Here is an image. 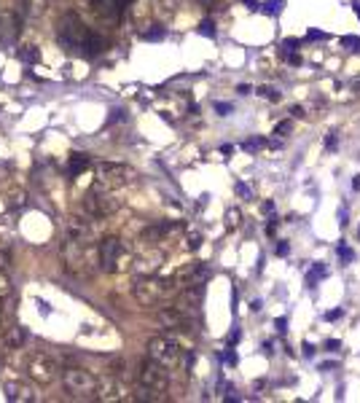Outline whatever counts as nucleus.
<instances>
[{
  "instance_id": "obj_20",
  "label": "nucleus",
  "mask_w": 360,
  "mask_h": 403,
  "mask_svg": "<svg viewBox=\"0 0 360 403\" xmlns=\"http://www.w3.org/2000/svg\"><path fill=\"white\" fill-rule=\"evenodd\" d=\"M14 293V288H11V280H8V274H3L0 272V299H8V296Z\"/></svg>"
},
{
  "instance_id": "obj_51",
  "label": "nucleus",
  "mask_w": 360,
  "mask_h": 403,
  "mask_svg": "<svg viewBox=\"0 0 360 403\" xmlns=\"http://www.w3.org/2000/svg\"><path fill=\"white\" fill-rule=\"evenodd\" d=\"M333 366H336V363H333V360H328V363H323V366H320V371H331Z\"/></svg>"
},
{
  "instance_id": "obj_17",
  "label": "nucleus",
  "mask_w": 360,
  "mask_h": 403,
  "mask_svg": "<svg viewBox=\"0 0 360 403\" xmlns=\"http://www.w3.org/2000/svg\"><path fill=\"white\" fill-rule=\"evenodd\" d=\"M261 11H264V14H269V16H279L285 11V0H266Z\"/></svg>"
},
{
  "instance_id": "obj_6",
  "label": "nucleus",
  "mask_w": 360,
  "mask_h": 403,
  "mask_svg": "<svg viewBox=\"0 0 360 403\" xmlns=\"http://www.w3.org/2000/svg\"><path fill=\"white\" fill-rule=\"evenodd\" d=\"M148 358L159 360L167 368H175L183 358V349H180V341H175L172 336H153L148 341Z\"/></svg>"
},
{
  "instance_id": "obj_48",
  "label": "nucleus",
  "mask_w": 360,
  "mask_h": 403,
  "mask_svg": "<svg viewBox=\"0 0 360 403\" xmlns=\"http://www.w3.org/2000/svg\"><path fill=\"white\" fill-rule=\"evenodd\" d=\"M290 113L296 116V118H301L304 116V108H301V105H296V108H290Z\"/></svg>"
},
{
  "instance_id": "obj_47",
  "label": "nucleus",
  "mask_w": 360,
  "mask_h": 403,
  "mask_svg": "<svg viewBox=\"0 0 360 403\" xmlns=\"http://www.w3.org/2000/svg\"><path fill=\"white\" fill-rule=\"evenodd\" d=\"M242 3H245V5H248V8H250V11H258V0H242Z\"/></svg>"
},
{
  "instance_id": "obj_16",
  "label": "nucleus",
  "mask_w": 360,
  "mask_h": 403,
  "mask_svg": "<svg viewBox=\"0 0 360 403\" xmlns=\"http://www.w3.org/2000/svg\"><path fill=\"white\" fill-rule=\"evenodd\" d=\"M51 0H24V8H27V14H32V16H38V14H43L46 11V5H49Z\"/></svg>"
},
{
  "instance_id": "obj_37",
  "label": "nucleus",
  "mask_w": 360,
  "mask_h": 403,
  "mask_svg": "<svg viewBox=\"0 0 360 403\" xmlns=\"http://www.w3.org/2000/svg\"><path fill=\"white\" fill-rule=\"evenodd\" d=\"M199 245H202V237H199V234H191V237H188V247L196 250Z\"/></svg>"
},
{
  "instance_id": "obj_36",
  "label": "nucleus",
  "mask_w": 360,
  "mask_h": 403,
  "mask_svg": "<svg viewBox=\"0 0 360 403\" xmlns=\"http://www.w3.org/2000/svg\"><path fill=\"white\" fill-rule=\"evenodd\" d=\"M274 325H277V331H279V333H285V331H288V317H277Z\"/></svg>"
},
{
  "instance_id": "obj_13",
  "label": "nucleus",
  "mask_w": 360,
  "mask_h": 403,
  "mask_svg": "<svg viewBox=\"0 0 360 403\" xmlns=\"http://www.w3.org/2000/svg\"><path fill=\"white\" fill-rule=\"evenodd\" d=\"M78 51H81V54L84 57H97L99 54V51H102V38H99V35H94V32H86V38H84V43H81V49H78Z\"/></svg>"
},
{
  "instance_id": "obj_18",
  "label": "nucleus",
  "mask_w": 360,
  "mask_h": 403,
  "mask_svg": "<svg viewBox=\"0 0 360 403\" xmlns=\"http://www.w3.org/2000/svg\"><path fill=\"white\" fill-rule=\"evenodd\" d=\"M19 57H22V62H38L41 59V51H38V46H24L22 51H19Z\"/></svg>"
},
{
  "instance_id": "obj_11",
  "label": "nucleus",
  "mask_w": 360,
  "mask_h": 403,
  "mask_svg": "<svg viewBox=\"0 0 360 403\" xmlns=\"http://www.w3.org/2000/svg\"><path fill=\"white\" fill-rule=\"evenodd\" d=\"M97 401H126L129 395H126V387L121 385V382L116 379L113 374H108L105 379H99L97 382V395H94Z\"/></svg>"
},
{
  "instance_id": "obj_28",
  "label": "nucleus",
  "mask_w": 360,
  "mask_h": 403,
  "mask_svg": "<svg viewBox=\"0 0 360 403\" xmlns=\"http://www.w3.org/2000/svg\"><path fill=\"white\" fill-rule=\"evenodd\" d=\"M293 129V121H279L277 127H274V135H279V137H285L288 132Z\"/></svg>"
},
{
  "instance_id": "obj_41",
  "label": "nucleus",
  "mask_w": 360,
  "mask_h": 403,
  "mask_svg": "<svg viewBox=\"0 0 360 403\" xmlns=\"http://www.w3.org/2000/svg\"><path fill=\"white\" fill-rule=\"evenodd\" d=\"M5 202H8V199H5ZM19 204H22V194H19V191H16V194H11V202H8V207H19Z\"/></svg>"
},
{
  "instance_id": "obj_32",
  "label": "nucleus",
  "mask_w": 360,
  "mask_h": 403,
  "mask_svg": "<svg viewBox=\"0 0 360 403\" xmlns=\"http://www.w3.org/2000/svg\"><path fill=\"white\" fill-rule=\"evenodd\" d=\"M342 317H344V309H331V312H325V320H328V322H333V320H342Z\"/></svg>"
},
{
  "instance_id": "obj_22",
  "label": "nucleus",
  "mask_w": 360,
  "mask_h": 403,
  "mask_svg": "<svg viewBox=\"0 0 360 403\" xmlns=\"http://www.w3.org/2000/svg\"><path fill=\"white\" fill-rule=\"evenodd\" d=\"M199 35H204V38H215V24H212V19H204V22L199 24Z\"/></svg>"
},
{
  "instance_id": "obj_30",
  "label": "nucleus",
  "mask_w": 360,
  "mask_h": 403,
  "mask_svg": "<svg viewBox=\"0 0 360 403\" xmlns=\"http://www.w3.org/2000/svg\"><path fill=\"white\" fill-rule=\"evenodd\" d=\"M215 110H218V116H231L234 105H231V102H215Z\"/></svg>"
},
{
  "instance_id": "obj_33",
  "label": "nucleus",
  "mask_w": 360,
  "mask_h": 403,
  "mask_svg": "<svg viewBox=\"0 0 360 403\" xmlns=\"http://www.w3.org/2000/svg\"><path fill=\"white\" fill-rule=\"evenodd\" d=\"M8 263H11V253L3 247V250H0V272H3V269L8 266Z\"/></svg>"
},
{
  "instance_id": "obj_5",
  "label": "nucleus",
  "mask_w": 360,
  "mask_h": 403,
  "mask_svg": "<svg viewBox=\"0 0 360 403\" xmlns=\"http://www.w3.org/2000/svg\"><path fill=\"white\" fill-rule=\"evenodd\" d=\"M170 290H172L170 280H164V277H159V274L151 272V274H143L135 282V299L143 304V307H156V304L162 301Z\"/></svg>"
},
{
  "instance_id": "obj_39",
  "label": "nucleus",
  "mask_w": 360,
  "mask_h": 403,
  "mask_svg": "<svg viewBox=\"0 0 360 403\" xmlns=\"http://www.w3.org/2000/svg\"><path fill=\"white\" fill-rule=\"evenodd\" d=\"M301 349H304V358H315V347H312L309 341H304Z\"/></svg>"
},
{
  "instance_id": "obj_21",
  "label": "nucleus",
  "mask_w": 360,
  "mask_h": 403,
  "mask_svg": "<svg viewBox=\"0 0 360 403\" xmlns=\"http://www.w3.org/2000/svg\"><path fill=\"white\" fill-rule=\"evenodd\" d=\"M143 38H145V41H164V38H167V30H164V27H159V24H156L153 30L143 32Z\"/></svg>"
},
{
  "instance_id": "obj_9",
  "label": "nucleus",
  "mask_w": 360,
  "mask_h": 403,
  "mask_svg": "<svg viewBox=\"0 0 360 403\" xmlns=\"http://www.w3.org/2000/svg\"><path fill=\"white\" fill-rule=\"evenodd\" d=\"M57 363L51 355H46V352H32L30 358H27V374L32 376L35 382H41V385H49V382H54L57 379Z\"/></svg>"
},
{
  "instance_id": "obj_19",
  "label": "nucleus",
  "mask_w": 360,
  "mask_h": 403,
  "mask_svg": "<svg viewBox=\"0 0 360 403\" xmlns=\"http://www.w3.org/2000/svg\"><path fill=\"white\" fill-rule=\"evenodd\" d=\"M336 255L342 258V263H352V261H355V250L347 247V245H344V240L336 245Z\"/></svg>"
},
{
  "instance_id": "obj_15",
  "label": "nucleus",
  "mask_w": 360,
  "mask_h": 403,
  "mask_svg": "<svg viewBox=\"0 0 360 403\" xmlns=\"http://www.w3.org/2000/svg\"><path fill=\"white\" fill-rule=\"evenodd\" d=\"M325 274H328V269H325V266H323V263H315V269H312V272H309V274H306V288H309V290H312V288H315V285H317V282H320V280H323V277H325Z\"/></svg>"
},
{
  "instance_id": "obj_42",
  "label": "nucleus",
  "mask_w": 360,
  "mask_h": 403,
  "mask_svg": "<svg viewBox=\"0 0 360 403\" xmlns=\"http://www.w3.org/2000/svg\"><path fill=\"white\" fill-rule=\"evenodd\" d=\"M110 121H124V110H110Z\"/></svg>"
},
{
  "instance_id": "obj_12",
  "label": "nucleus",
  "mask_w": 360,
  "mask_h": 403,
  "mask_svg": "<svg viewBox=\"0 0 360 403\" xmlns=\"http://www.w3.org/2000/svg\"><path fill=\"white\" fill-rule=\"evenodd\" d=\"M5 398L14 401V403H27V401H38L35 390L30 385H24V382H5Z\"/></svg>"
},
{
  "instance_id": "obj_49",
  "label": "nucleus",
  "mask_w": 360,
  "mask_h": 403,
  "mask_svg": "<svg viewBox=\"0 0 360 403\" xmlns=\"http://www.w3.org/2000/svg\"><path fill=\"white\" fill-rule=\"evenodd\" d=\"M288 62L290 65H301V57H298V54H288Z\"/></svg>"
},
{
  "instance_id": "obj_38",
  "label": "nucleus",
  "mask_w": 360,
  "mask_h": 403,
  "mask_svg": "<svg viewBox=\"0 0 360 403\" xmlns=\"http://www.w3.org/2000/svg\"><path fill=\"white\" fill-rule=\"evenodd\" d=\"M339 347H342V341H339V339H328V341H325V349H328V352H336Z\"/></svg>"
},
{
  "instance_id": "obj_2",
  "label": "nucleus",
  "mask_w": 360,
  "mask_h": 403,
  "mask_svg": "<svg viewBox=\"0 0 360 403\" xmlns=\"http://www.w3.org/2000/svg\"><path fill=\"white\" fill-rule=\"evenodd\" d=\"M129 263H132V253L118 237H108V240L99 242V266L105 272L110 274L124 272V269H129Z\"/></svg>"
},
{
  "instance_id": "obj_10",
  "label": "nucleus",
  "mask_w": 360,
  "mask_h": 403,
  "mask_svg": "<svg viewBox=\"0 0 360 403\" xmlns=\"http://www.w3.org/2000/svg\"><path fill=\"white\" fill-rule=\"evenodd\" d=\"M86 210H89V215L102 218V215H108V213L116 210V202L105 194V186H97V188H91L89 194H86Z\"/></svg>"
},
{
  "instance_id": "obj_26",
  "label": "nucleus",
  "mask_w": 360,
  "mask_h": 403,
  "mask_svg": "<svg viewBox=\"0 0 360 403\" xmlns=\"http://www.w3.org/2000/svg\"><path fill=\"white\" fill-rule=\"evenodd\" d=\"M296 49H298L296 38H285V41H282V51H285V54H296Z\"/></svg>"
},
{
  "instance_id": "obj_1",
  "label": "nucleus",
  "mask_w": 360,
  "mask_h": 403,
  "mask_svg": "<svg viewBox=\"0 0 360 403\" xmlns=\"http://www.w3.org/2000/svg\"><path fill=\"white\" fill-rule=\"evenodd\" d=\"M137 382H140V395H137L140 401H159L162 393H167V387H170V371L159 360L148 358L140 366Z\"/></svg>"
},
{
  "instance_id": "obj_25",
  "label": "nucleus",
  "mask_w": 360,
  "mask_h": 403,
  "mask_svg": "<svg viewBox=\"0 0 360 403\" xmlns=\"http://www.w3.org/2000/svg\"><path fill=\"white\" fill-rule=\"evenodd\" d=\"M226 223H229V229H237L239 226V210L231 207L229 213H226Z\"/></svg>"
},
{
  "instance_id": "obj_50",
  "label": "nucleus",
  "mask_w": 360,
  "mask_h": 403,
  "mask_svg": "<svg viewBox=\"0 0 360 403\" xmlns=\"http://www.w3.org/2000/svg\"><path fill=\"white\" fill-rule=\"evenodd\" d=\"M352 191H360V175L352 177Z\"/></svg>"
},
{
  "instance_id": "obj_7",
  "label": "nucleus",
  "mask_w": 360,
  "mask_h": 403,
  "mask_svg": "<svg viewBox=\"0 0 360 403\" xmlns=\"http://www.w3.org/2000/svg\"><path fill=\"white\" fill-rule=\"evenodd\" d=\"M97 172V183L105 188H121V186H129L135 180V169L126 167V164H110V161H102L94 167Z\"/></svg>"
},
{
  "instance_id": "obj_14",
  "label": "nucleus",
  "mask_w": 360,
  "mask_h": 403,
  "mask_svg": "<svg viewBox=\"0 0 360 403\" xmlns=\"http://www.w3.org/2000/svg\"><path fill=\"white\" fill-rule=\"evenodd\" d=\"M91 167V161H89V156H86V154H73L70 156V177H78V175H81V172H86V169H89Z\"/></svg>"
},
{
  "instance_id": "obj_3",
  "label": "nucleus",
  "mask_w": 360,
  "mask_h": 403,
  "mask_svg": "<svg viewBox=\"0 0 360 403\" xmlns=\"http://www.w3.org/2000/svg\"><path fill=\"white\" fill-rule=\"evenodd\" d=\"M62 385L70 393V398H76V401H86V398H94L97 395V379L86 371V368H78V366L65 368Z\"/></svg>"
},
{
  "instance_id": "obj_8",
  "label": "nucleus",
  "mask_w": 360,
  "mask_h": 403,
  "mask_svg": "<svg viewBox=\"0 0 360 403\" xmlns=\"http://www.w3.org/2000/svg\"><path fill=\"white\" fill-rule=\"evenodd\" d=\"M86 30L81 22H78L73 14H65L62 16V22H59V43L65 46V51H73V49H81V43H84V38H86Z\"/></svg>"
},
{
  "instance_id": "obj_45",
  "label": "nucleus",
  "mask_w": 360,
  "mask_h": 403,
  "mask_svg": "<svg viewBox=\"0 0 360 403\" xmlns=\"http://www.w3.org/2000/svg\"><path fill=\"white\" fill-rule=\"evenodd\" d=\"M339 223H342V226H347V223H350V221H347V207L339 210Z\"/></svg>"
},
{
  "instance_id": "obj_40",
  "label": "nucleus",
  "mask_w": 360,
  "mask_h": 403,
  "mask_svg": "<svg viewBox=\"0 0 360 403\" xmlns=\"http://www.w3.org/2000/svg\"><path fill=\"white\" fill-rule=\"evenodd\" d=\"M288 253H290V245H288V242H279V245H277V255H282V258H285Z\"/></svg>"
},
{
  "instance_id": "obj_4",
  "label": "nucleus",
  "mask_w": 360,
  "mask_h": 403,
  "mask_svg": "<svg viewBox=\"0 0 360 403\" xmlns=\"http://www.w3.org/2000/svg\"><path fill=\"white\" fill-rule=\"evenodd\" d=\"M62 258H65V266L76 274H84L89 272L91 261V242L89 240H78V237H68L62 245Z\"/></svg>"
},
{
  "instance_id": "obj_35",
  "label": "nucleus",
  "mask_w": 360,
  "mask_h": 403,
  "mask_svg": "<svg viewBox=\"0 0 360 403\" xmlns=\"http://www.w3.org/2000/svg\"><path fill=\"white\" fill-rule=\"evenodd\" d=\"M159 3H162V5H164V8H167V11H175V8H178V5H180V3H183V0H159Z\"/></svg>"
},
{
  "instance_id": "obj_46",
  "label": "nucleus",
  "mask_w": 360,
  "mask_h": 403,
  "mask_svg": "<svg viewBox=\"0 0 360 403\" xmlns=\"http://www.w3.org/2000/svg\"><path fill=\"white\" fill-rule=\"evenodd\" d=\"M237 91H239V94H250V91H253V86H248V83H239V86H237Z\"/></svg>"
},
{
  "instance_id": "obj_29",
  "label": "nucleus",
  "mask_w": 360,
  "mask_h": 403,
  "mask_svg": "<svg viewBox=\"0 0 360 403\" xmlns=\"http://www.w3.org/2000/svg\"><path fill=\"white\" fill-rule=\"evenodd\" d=\"M264 145H266V140H261V137H256V140H248V143L242 145V148H245V151H248V154H250V151H258V148H264Z\"/></svg>"
},
{
  "instance_id": "obj_43",
  "label": "nucleus",
  "mask_w": 360,
  "mask_h": 403,
  "mask_svg": "<svg viewBox=\"0 0 360 403\" xmlns=\"http://www.w3.org/2000/svg\"><path fill=\"white\" fill-rule=\"evenodd\" d=\"M237 194L239 196H250V188L245 186V183H237Z\"/></svg>"
},
{
  "instance_id": "obj_55",
  "label": "nucleus",
  "mask_w": 360,
  "mask_h": 403,
  "mask_svg": "<svg viewBox=\"0 0 360 403\" xmlns=\"http://www.w3.org/2000/svg\"><path fill=\"white\" fill-rule=\"evenodd\" d=\"M352 8H355V14L360 16V0H352Z\"/></svg>"
},
{
  "instance_id": "obj_52",
  "label": "nucleus",
  "mask_w": 360,
  "mask_h": 403,
  "mask_svg": "<svg viewBox=\"0 0 360 403\" xmlns=\"http://www.w3.org/2000/svg\"><path fill=\"white\" fill-rule=\"evenodd\" d=\"M239 341V328H234V331H231V344H237Z\"/></svg>"
},
{
  "instance_id": "obj_23",
  "label": "nucleus",
  "mask_w": 360,
  "mask_h": 403,
  "mask_svg": "<svg viewBox=\"0 0 360 403\" xmlns=\"http://www.w3.org/2000/svg\"><path fill=\"white\" fill-rule=\"evenodd\" d=\"M258 94L266 97V100H271V102H279V91L274 86H261V89H258Z\"/></svg>"
},
{
  "instance_id": "obj_24",
  "label": "nucleus",
  "mask_w": 360,
  "mask_h": 403,
  "mask_svg": "<svg viewBox=\"0 0 360 403\" xmlns=\"http://www.w3.org/2000/svg\"><path fill=\"white\" fill-rule=\"evenodd\" d=\"M342 46H344L347 51H358L360 38H355V35H344V38H342Z\"/></svg>"
},
{
  "instance_id": "obj_53",
  "label": "nucleus",
  "mask_w": 360,
  "mask_h": 403,
  "mask_svg": "<svg viewBox=\"0 0 360 403\" xmlns=\"http://www.w3.org/2000/svg\"><path fill=\"white\" fill-rule=\"evenodd\" d=\"M264 213H274V202H266L264 204Z\"/></svg>"
},
{
  "instance_id": "obj_44",
  "label": "nucleus",
  "mask_w": 360,
  "mask_h": 403,
  "mask_svg": "<svg viewBox=\"0 0 360 403\" xmlns=\"http://www.w3.org/2000/svg\"><path fill=\"white\" fill-rule=\"evenodd\" d=\"M223 360L229 363V366H234V363H237V355H234V352H231V349H229V352L223 355Z\"/></svg>"
},
{
  "instance_id": "obj_27",
  "label": "nucleus",
  "mask_w": 360,
  "mask_h": 403,
  "mask_svg": "<svg viewBox=\"0 0 360 403\" xmlns=\"http://www.w3.org/2000/svg\"><path fill=\"white\" fill-rule=\"evenodd\" d=\"M336 145H339V137H336V132H328V135H325V151H336Z\"/></svg>"
},
{
  "instance_id": "obj_54",
  "label": "nucleus",
  "mask_w": 360,
  "mask_h": 403,
  "mask_svg": "<svg viewBox=\"0 0 360 403\" xmlns=\"http://www.w3.org/2000/svg\"><path fill=\"white\" fill-rule=\"evenodd\" d=\"M231 151H234V148H231V145H221V154H226V156H231Z\"/></svg>"
},
{
  "instance_id": "obj_34",
  "label": "nucleus",
  "mask_w": 360,
  "mask_h": 403,
  "mask_svg": "<svg viewBox=\"0 0 360 403\" xmlns=\"http://www.w3.org/2000/svg\"><path fill=\"white\" fill-rule=\"evenodd\" d=\"M277 226H279V221H277L274 215H271V218H269V223H266V234L271 237V234H274V231H277Z\"/></svg>"
},
{
  "instance_id": "obj_31",
  "label": "nucleus",
  "mask_w": 360,
  "mask_h": 403,
  "mask_svg": "<svg viewBox=\"0 0 360 403\" xmlns=\"http://www.w3.org/2000/svg\"><path fill=\"white\" fill-rule=\"evenodd\" d=\"M306 41H328V35L323 30H309L306 32Z\"/></svg>"
},
{
  "instance_id": "obj_56",
  "label": "nucleus",
  "mask_w": 360,
  "mask_h": 403,
  "mask_svg": "<svg viewBox=\"0 0 360 403\" xmlns=\"http://www.w3.org/2000/svg\"><path fill=\"white\" fill-rule=\"evenodd\" d=\"M355 89H358V91H360V81H358V83H355Z\"/></svg>"
}]
</instances>
